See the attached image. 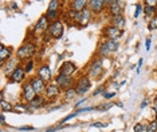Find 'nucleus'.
Here are the masks:
<instances>
[{
  "label": "nucleus",
  "instance_id": "b1692460",
  "mask_svg": "<svg viewBox=\"0 0 157 132\" xmlns=\"http://www.w3.org/2000/svg\"><path fill=\"white\" fill-rule=\"evenodd\" d=\"M0 106H1V111H3V112H6V111H11V109H12V106H11L9 103H7V101L4 100V99H3L1 101H0Z\"/></svg>",
  "mask_w": 157,
  "mask_h": 132
},
{
  "label": "nucleus",
  "instance_id": "72a5a7b5",
  "mask_svg": "<svg viewBox=\"0 0 157 132\" xmlns=\"http://www.w3.org/2000/svg\"><path fill=\"white\" fill-rule=\"evenodd\" d=\"M90 126L91 127H98V128H105L108 124H106V123H98V121H97V123H91Z\"/></svg>",
  "mask_w": 157,
  "mask_h": 132
},
{
  "label": "nucleus",
  "instance_id": "39448f33",
  "mask_svg": "<svg viewBox=\"0 0 157 132\" xmlns=\"http://www.w3.org/2000/svg\"><path fill=\"white\" fill-rule=\"evenodd\" d=\"M90 80L87 78H82L81 80H79V83H78V86H77V93L78 95H83L85 92H87L89 89H90Z\"/></svg>",
  "mask_w": 157,
  "mask_h": 132
},
{
  "label": "nucleus",
  "instance_id": "7c9ffc66",
  "mask_svg": "<svg viewBox=\"0 0 157 132\" xmlns=\"http://www.w3.org/2000/svg\"><path fill=\"white\" fill-rule=\"evenodd\" d=\"M141 11H143V6H141V4H137L136 11H134V17H138L140 14H141Z\"/></svg>",
  "mask_w": 157,
  "mask_h": 132
},
{
  "label": "nucleus",
  "instance_id": "4468645a",
  "mask_svg": "<svg viewBox=\"0 0 157 132\" xmlns=\"http://www.w3.org/2000/svg\"><path fill=\"white\" fill-rule=\"evenodd\" d=\"M90 19H91V11L89 8H85L83 11L81 12V17H79L78 23L81 24V26H87L89 21H90Z\"/></svg>",
  "mask_w": 157,
  "mask_h": 132
},
{
  "label": "nucleus",
  "instance_id": "f257e3e1",
  "mask_svg": "<svg viewBox=\"0 0 157 132\" xmlns=\"http://www.w3.org/2000/svg\"><path fill=\"white\" fill-rule=\"evenodd\" d=\"M34 52H35V46L30 43V44H24L23 47H20V48L17 49L16 55L19 59H28L34 55Z\"/></svg>",
  "mask_w": 157,
  "mask_h": 132
},
{
  "label": "nucleus",
  "instance_id": "f03ea898",
  "mask_svg": "<svg viewBox=\"0 0 157 132\" xmlns=\"http://www.w3.org/2000/svg\"><path fill=\"white\" fill-rule=\"evenodd\" d=\"M48 28H50V35H51V37H54V39H59V37L63 35V24L58 20L54 21Z\"/></svg>",
  "mask_w": 157,
  "mask_h": 132
},
{
  "label": "nucleus",
  "instance_id": "a878e982",
  "mask_svg": "<svg viewBox=\"0 0 157 132\" xmlns=\"http://www.w3.org/2000/svg\"><path fill=\"white\" fill-rule=\"evenodd\" d=\"M148 132H157V120H153L148 124Z\"/></svg>",
  "mask_w": 157,
  "mask_h": 132
},
{
  "label": "nucleus",
  "instance_id": "4c0bfd02",
  "mask_svg": "<svg viewBox=\"0 0 157 132\" xmlns=\"http://www.w3.org/2000/svg\"><path fill=\"white\" fill-rule=\"evenodd\" d=\"M20 131H34V128L32 127H20Z\"/></svg>",
  "mask_w": 157,
  "mask_h": 132
},
{
  "label": "nucleus",
  "instance_id": "e433bc0d",
  "mask_svg": "<svg viewBox=\"0 0 157 132\" xmlns=\"http://www.w3.org/2000/svg\"><path fill=\"white\" fill-rule=\"evenodd\" d=\"M141 66H143V59H140V61H138V67H137V75L140 73V71H141Z\"/></svg>",
  "mask_w": 157,
  "mask_h": 132
},
{
  "label": "nucleus",
  "instance_id": "1a4fd4ad",
  "mask_svg": "<svg viewBox=\"0 0 157 132\" xmlns=\"http://www.w3.org/2000/svg\"><path fill=\"white\" fill-rule=\"evenodd\" d=\"M46 81H43L41 78H35V79H32V81H31V84H32V87H34V89L36 91V93H42V92H44L46 91Z\"/></svg>",
  "mask_w": 157,
  "mask_h": 132
},
{
  "label": "nucleus",
  "instance_id": "7ed1b4c3",
  "mask_svg": "<svg viewBox=\"0 0 157 132\" xmlns=\"http://www.w3.org/2000/svg\"><path fill=\"white\" fill-rule=\"evenodd\" d=\"M23 95H24V99L31 103V101L36 98L38 93H36V91L34 89V87H32L31 83H27L26 86H24V88H23Z\"/></svg>",
  "mask_w": 157,
  "mask_h": 132
},
{
  "label": "nucleus",
  "instance_id": "473e14b6",
  "mask_svg": "<svg viewBox=\"0 0 157 132\" xmlns=\"http://www.w3.org/2000/svg\"><path fill=\"white\" fill-rule=\"evenodd\" d=\"M32 68H34V61H28V63H27V66H26V68H24V71L28 73V72L32 71Z\"/></svg>",
  "mask_w": 157,
  "mask_h": 132
},
{
  "label": "nucleus",
  "instance_id": "f3484780",
  "mask_svg": "<svg viewBox=\"0 0 157 132\" xmlns=\"http://www.w3.org/2000/svg\"><path fill=\"white\" fill-rule=\"evenodd\" d=\"M111 23H113V27L116 28H124L125 27V19L122 15H117V16H113L111 17Z\"/></svg>",
  "mask_w": 157,
  "mask_h": 132
},
{
  "label": "nucleus",
  "instance_id": "9d476101",
  "mask_svg": "<svg viewBox=\"0 0 157 132\" xmlns=\"http://www.w3.org/2000/svg\"><path fill=\"white\" fill-rule=\"evenodd\" d=\"M38 78H41L43 81H48L51 78V71L48 66H41L38 69Z\"/></svg>",
  "mask_w": 157,
  "mask_h": 132
},
{
  "label": "nucleus",
  "instance_id": "aec40b11",
  "mask_svg": "<svg viewBox=\"0 0 157 132\" xmlns=\"http://www.w3.org/2000/svg\"><path fill=\"white\" fill-rule=\"evenodd\" d=\"M105 44L108 46V48H109V51H117V48H118V43H117L116 40H109L108 39V41H105Z\"/></svg>",
  "mask_w": 157,
  "mask_h": 132
},
{
  "label": "nucleus",
  "instance_id": "cd10ccee",
  "mask_svg": "<svg viewBox=\"0 0 157 132\" xmlns=\"http://www.w3.org/2000/svg\"><path fill=\"white\" fill-rule=\"evenodd\" d=\"M157 28V15L152 17V20L149 21V29H154Z\"/></svg>",
  "mask_w": 157,
  "mask_h": 132
},
{
  "label": "nucleus",
  "instance_id": "79ce46f5",
  "mask_svg": "<svg viewBox=\"0 0 157 132\" xmlns=\"http://www.w3.org/2000/svg\"><path fill=\"white\" fill-rule=\"evenodd\" d=\"M85 101H86V99H82V100H79V101H77V104H75V106H74V107H75V108H78V107H79V106H81V104H83V103H85Z\"/></svg>",
  "mask_w": 157,
  "mask_h": 132
},
{
  "label": "nucleus",
  "instance_id": "c9c22d12",
  "mask_svg": "<svg viewBox=\"0 0 157 132\" xmlns=\"http://www.w3.org/2000/svg\"><path fill=\"white\" fill-rule=\"evenodd\" d=\"M150 44H152V40H150V37H148L145 40V47H146V51H149L150 49Z\"/></svg>",
  "mask_w": 157,
  "mask_h": 132
},
{
  "label": "nucleus",
  "instance_id": "5701e85b",
  "mask_svg": "<svg viewBox=\"0 0 157 132\" xmlns=\"http://www.w3.org/2000/svg\"><path fill=\"white\" fill-rule=\"evenodd\" d=\"M134 132H148V126L146 124H136L134 126Z\"/></svg>",
  "mask_w": 157,
  "mask_h": 132
},
{
  "label": "nucleus",
  "instance_id": "6ab92c4d",
  "mask_svg": "<svg viewBox=\"0 0 157 132\" xmlns=\"http://www.w3.org/2000/svg\"><path fill=\"white\" fill-rule=\"evenodd\" d=\"M9 58H11V49H8L4 46H1L0 47V60H1V63H4V61Z\"/></svg>",
  "mask_w": 157,
  "mask_h": 132
},
{
  "label": "nucleus",
  "instance_id": "423d86ee",
  "mask_svg": "<svg viewBox=\"0 0 157 132\" xmlns=\"http://www.w3.org/2000/svg\"><path fill=\"white\" fill-rule=\"evenodd\" d=\"M101 73H102V60L97 59V60L93 61V64L90 67V75L93 78H98Z\"/></svg>",
  "mask_w": 157,
  "mask_h": 132
},
{
  "label": "nucleus",
  "instance_id": "2eb2a0df",
  "mask_svg": "<svg viewBox=\"0 0 157 132\" xmlns=\"http://www.w3.org/2000/svg\"><path fill=\"white\" fill-rule=\"evenodd\" d=\"M106 4H111L110 6V14L113 16L121 15L122 12V3L121 1H106Z\"/></svg>",
  "mask_w": 157,
  "mask_h": 132
},
{
  "label": "nucleus",
  "instance_id": "0eeeda50",
  "mask_svg": "<svg viewBox=\"0 0 157 132\" xmlns=\"http://www.w3.org/2000/svg\"><path fill=\"white\" fill-rule=\"evenodd\" d=\"M77 69L75 64L71 63V61H64L61 67V73L62 75H66V76H70L71 73H74Z\"/></svg>",
  "mask_w": 157,
  "mask_h": 132
},
{
  "label": "nucleus",
  "instance_id": "412c9836",
  "mask_svg": "<svg viewBox=\"0 0 157 132\" xmlns=\"http://www.w3.org/2000/svg\"><path fill=\"white\" fill-rule=\"evenodd\" d=\"M146 16H156V7L154 6H145V9H144Z\"/></svg>",
  "mask_w": 157,
  "mask_h": 132
},
{
  "label": "nucleus",
  "instance_id": "c756f323",
  "mask_svg": "<svg viewBox=\"0 0 157 132\" xmlns=\"http://www.w3.org/2000/svg\"><path fill=\"white\" fill-rule=\"evenodd\" d=\"M99 52H101V55H103V56H105V55H109V52H110V51H109L108 46L103 43V44L101 46V49H99Z\"/></svg>",
  "mask_w": 157,
  "mask_h": 132
},
{
  "label": "nucleus",
  "instance_id": "bb28decb",
  "mask_svg": "<svg viewBox=\"0 0 157 132\" xmlns=\"http://www.w3.org/2000/svg\"><path fill=\"white\" fill-rule=\"evenodd\" d=\"M75 95H77V91L73 88H69L66 91V99H73Z\"/></svg>",
  "mask_w": 157,
  "mask_h": 132
},
{
  "label": "nucleus",
  "instance_id": "58836bf2",
  "mask_svg": "<svg viewBox=\"0 0 157 132\" xmlns=\"http://www.w3.org/2000/svg\"><path fill=\"white\" fill-rule=\"evenodd\" d=\"M99 93H103V88H102V87H99V88L97 89L96 92H94V96H96V95H99Z\"/></svg>",
  "mask_w": 157,
  "mask_h": 132
},
{
  "label": "nucleus",
  "instance_id": "dca6fc26",
  "mask_svg": "<svg viewBox=\"0 0 157 132\" xmlns=\"http://www.w3.org/2000/svg\"><path fill=\"white\" fill-rule=\"evenodd\" d=\"M87 4H89V1H86V0H74L71 3V9L75 12H82L86 8Z\"/></svg>",
  "mask_w": 157,
  "mask_h": 132
},
{
  "label": "nucleus",
  "instance_id": "393cba45",
  "mask_svg": "<svg viewBox=\"0 0 157 132\" xmlns=\"http://www.w3.org/2000/svg\"><path fill=\"white\" fill-rule=\"evenodd\" d=\"M58 4H59V1H56V0L51 1V3H50V6H48L47 12H56V9H58Z\"/></svg>",
  "mask_w": 157,
  "mask_h": 132
},
{
  "label": "nucleus",
  "instance_id": "9b49d317",
  "mask_svg": "<svg viewBox=\"0 0 157 132\" xmlns=\"http://www.w3.org/2000/svg\"><path fill=\"white\" fill-rule=\"evenodd\" d=\"M24 73H26V71H24V68H22V67H16V68L14 69V72H12V81H15V83H19V81L23 80L24 78Z\"/></svg>",
  "mask_w": 157,
  "mask_h": 132
},
{
  "label": "nucleus",
  "instance_id": "6e6552de",
  "mask_svg": "<svg viewBox=\"0 0 157 132\" xmlns=\"http://www.w3.org/2000/svg\"><path fill=\"white\" fill-rule=\"evenodd\" d=\"M47 27H50L48 26V19H47V16L44 15V16H42L38 20V23H36V26H35L34 31L36 32V34H39V32H44L47 29Z\"/></svg>",
  "mask_w": 157,
  "mask_h": 132
},
{
  "label": "nucleus",
  "instance_id": "ea45409f",
  "mask_svg": "<svg viewBox=\"0 0 157 132\" xmlns=\"http://www.w3.org/2000/svg\"><path fill=\"white\" fill-rule=\"evenodd\" d=\"M91 109H94V107H86V108H82L81 113H82V112H89V111H91Z\"/></svg>",
  "mask_w": 157,
  "mask_h": 132
},
{
  "label": "nucleus",
  "instance_id": "c85d7f7f",
  "mask_svg": "<svg viewBox=\"0 0 157 132\" xmlns=\"http://www.w3.org/2000/svg\"><path fill=\"white\" fill-rule=\"evenodd\" d=\"M79 113H81V109H78V111H75V112H74V113H70L69 116H66V118H64L63 120H62V124H63V123H66V121H67V120H70V119H73L74 116L79 115Z\"/></svg>",
  "mask_w": 157,
  "mask_h": 132
},
{
  "label": "nucleus",
  "instance_id": "ddd939ff",
  "mask_svg": "<svg viewBox=\"0 0 157 132\" xmlns=\"http://www.w3.org/2000/svg\"><path fill=\"white\" fill-rule=\"evenodd\" d=\"M121 34H122L121 29L116 28V27H113V26L106 28V36L109 37V40H116L117 37L121 36Z\"/></svg>",
  "mask_w": 157,
  "mask_h": 132
},
{
  "label": "nucleus",
  "instance_id": "37998d69",
  "mask_svg": "<svg viewBox=\"0 0 157 132\" xmlns=\"http://www.w3.org/2000/svg\"><path fill=\"white\" fill-rule=\"evenodd\" d=\"M0 120H1V124H4V121H6V118H4L3 113H1V116H0Z\"/></svg>",
  "mask_w": 157,
  "mask_h": 132
},
{
  "label": "nucleus",
  "instance_id": "c03bdc74",
  "mask_svg": "<svg viewBox=\"0 0 157 132\" xmlns=\"http://www.w3.org/2000/svg\"><path fill=\"white\" fill-rule=\"evenodd\" d=\"M12 8H14V9H17V6H16V3H12Z\"/></svg>",
  "mask_w": 157,
  "mask_h": 132
},
{
  "label": "nucleus",
  "instance_id": "a211bd4d",
  "mask_svg": "<svg viewBox=\"0 0 157 132\" xmlns=\"http://www.w3.org/2000/svg\"><path fill=\"white\" fill-rule=\"evenodd\" d=\"M46 95L47 98H55V96L59 95V87L55 86V84H50L46 88Z\"/></svg>",
  "mask_w": 157,
  "mask_h": 132
},
{
  "label": "nucleus",
  "instance_id": "2f4dec72",
  "mask_svg": "<svg viewBox=\"0 0 157 132\" xmlns=\"http://www.w3.org/2000/svg\"><path fill=\"white\" fill-rule=\"evenodd\" d=\"M111 107H113V104H111V103H109V104H105V106L98 107L97 109H99V111H108V109H110Z\"/></svg>",
  "mask_w": 157,
  "mask_h": 132
},
{
  "label": "nucleus",
  "instance_id": "f8f14e48",
  "mask_svg": "<svg viewBox=\"0 0 157 132\" xmlns=\"http://www.w3.org/2000/svg\"><path fill=\"white\" fill-rule=\"evenodd\" d=\"M105 4H106V1H102V0H90L89 1V9L93 12H99L105 7Z\"/></svg>",
  "mask_w": 157,
  "mask_h": 132
},
{
  "label": "nucleus",
  "instance_id": "20e7f679",
  "mask_svg": "<svg viewBox=\"0 0 157 132\" xmlns=\"http://www.w3.org/2000/svg\"><path fill=\"white\" fill-rule=\"evenodd\" d=\"M56 83H58V86L61 87V88L69 89L70 86L73 84V79L70 78V76H66V75L59 73L58 76H56Z\"/></svg>",
  "mask_w": 157,
  "mask_h": 132
},
{
  "label": "nucleus",
  "instance_id": "4be33fe9",
  "mask_svg": "<svg viewBox=\"0 0 157 132\" xmlns=\"http://www.w3.org/2000/svg\"><path fill=\"white\" fill-rule=\"evenodd\" d=\"M42 104H43V100H42L41 98H38V96H36V98H35L34 100L30 103V107H31V108H38V107H41Z\"/></svg>",
  "mask_w": 157,
  "mask_h": 132
},
{
  "label": "nucleus",
  "instance_id": "f704fd0d",
  "mask_svg": "<svg viewBox=\"0 0 157 132\" xmlns=\"http://www.w3.org/2000/svg\"><path fill=\"white\" fill-rule=\"evenodd\" d=\"M102 95H103L106 99H110V98H113V96H116V92H111V93H109V92H103Z\"/></svg>",
  "mask_w": 157,
  "mask_h": 132
},
{
  "label": "nucleus",
  "instance_id": "a19ab883",
  "mask_svg": "<svg viewBox=\"0 0 157 132\" xmlns=\"http://www.w3.org/2000/svg\"><path fill=\"white\" fill-rule=\"evenodd\" d=\"M148 103H149V101H148V99H144V100H143V103H141V108H145V107L148 106Z\"/></svg>",
  "mask_w": 157,
  "mask_h": 132
}]
</instances>
